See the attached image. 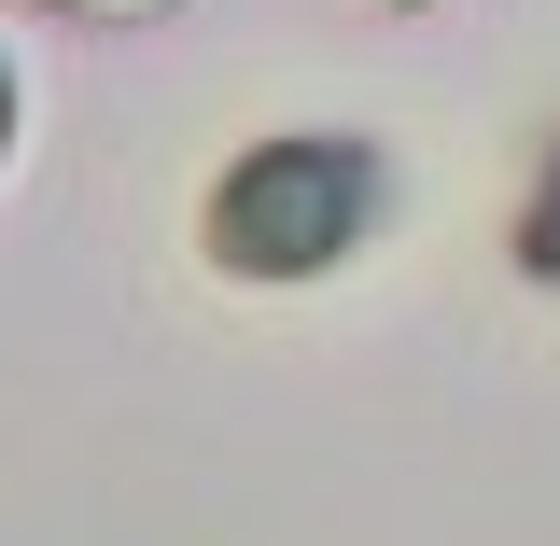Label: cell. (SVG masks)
Listing matches in <instances>:
<instances>
[{"instance_id": "cell-2", "label": "cell", "mask_w": 560, "mask_h": 546, "mask_svg": "<svg viewBox=\"0 0 560 546\" xmlns=\"http://www.w3.org/2000/svg\"><path fill=\"white\" fill-rule=\"evenodd\" d=\"M504 253H518V280H533V294H560V140L533 154V183H518V224H504Z\"/></svg>"}, {"instance_id": "cell-4", "label": "cell", "mask_w": 560, "mask_h": 546, "mask_svg": "<svg viewBox=\"0 0 560 546\" xmlns=\"http://www.w3.org/2000/svg\"><path fill=\"white\" fill-rule=\"evenodd\" d=\"M14 140H28V70H14V43H0V169H14Z\"/></svg>"}, {"instance_id": "cell-3", "label": "cell", "mask_w": 560, "mask_h": 546, "mask_svg": "<svg viewBox=\"0 0 560 546\" xmlns=\"http://www.w3.org/2000/svg\"><path fill=\"white\" fill-rule=\"evenodd\" d=\"M28 14H57V28H168L183 0H28Z\"/></svg>"}, {"instance_id": "cell-5", "label": "cell", "mask_w": 560, "mask_h": 546, "mask_svg": "<svg viewBox=\"0 0 560 546\" xmlns=\"http://www.w3.org/2000/svg\"><path fill=\"white\" fill-rule=\"evenodd\" d=\"M378 14H434V0H378Z\"/></svg>"}, {"instance_id": "cell-1", "label": "cell", "mask_w": 560, "mask_h": 546, "mask_svg": "<svg viewBox=\"0 0 560 546\" xmlns=\"http://www.w3.org/2000/svg\"><path fill=\"white\" fill-rule=\"evenodd\" d=\"M378 210H393L378 140H350V127H267V140H238V154L197 183V267L210 280H253V294H308V280H337L350 253L378 239Z\"/></svg>"}]
</instances>
